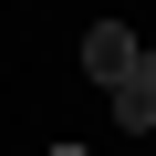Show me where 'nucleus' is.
<instances>
[{
  "label": "nucleus",
  "instance_id": "f257e3e1",
  "mask_svg": "<svg viewBox=\"0 0 156 156\" xmlns=\"http://www.w3.org/2000/svg\"><path fill=\"white\" fill-rule=\"evenodd\" d=\"M104 94H115V125H125V135H146V125H156V52H135Z\"/></svg>",
  "mask_w": 156,
  "mask_h": 156
},
{
  "label": "nucleus",
  "instance_id": "7ed1b4c3",
  "mask_svg": "<svg viewBox=\"0 0 156 156\" xmlns=\"http://www.w3.org/2000/svg\"><path fill=\"white\" fill-rule=\"evenodd\" d=\"M42 156H94V146H42Z\"/></svg>",
  "mask_w": 156,
  "mask_h": 156
},
{
  "label": "nucleus",
  "instance_id": "f03ea898",
  "mask_svg": "<svg viewBox=\"0 0 156 156\" xmlns=\"http://www.w3.org/2000/svg\"><path fill=\"white\" fill-rule=\"evenodd\" d=\"M135 52H146V42H135L125 21H94V31H83V73H94V83H115V73H125Z\"/></svg>",
  "mask_w": 156,
  "mask_h": 156
}]
</instances>
